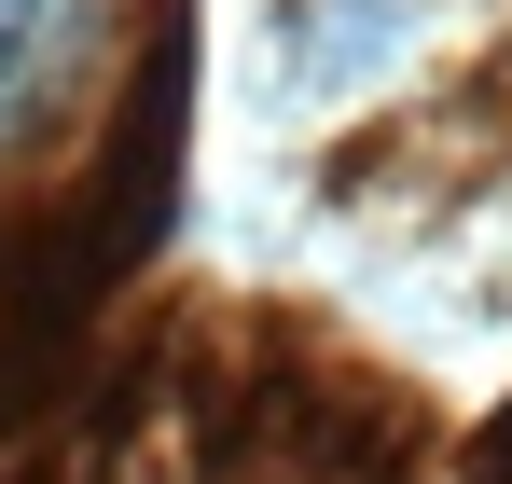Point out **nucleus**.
<instances>
[{
    "instance_id": "f257e3e1",
    "label": "nucleus",
    "mask_w": 512,
    "mask_h": 484,
    "mask_svg": "<svg viewBox=\"0 0 512 484\" xmlns=\"http://www.w3.org/2000/svg\"><path fill=\"white\" fill-rule=\"evenodd\" d=\"M97 28H111V0H0V139H28L97 70Z\"/></svg>"
}]
</instances>
